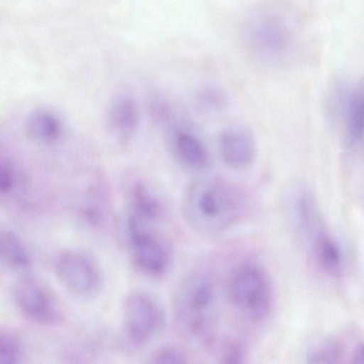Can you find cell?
<instances>
[{
  "instance_id": "obj_23",
  "label": "cell",
  "mask_w": 364,
  "mask_h": 364,
  "mask_svg": "<svg viewBox=\"0 0 364 364\" xmlns=\"http://www.w3.org/2000/svg\"><path fill=\"white\" fill-rule=\"evenodd\" d=\"M363 358V345L358 343L352 350L349 359L352 363H361Z\"/></svg>"
},
{
  "instance_id": "obj_6",
  "label": "cell",
  "mask_w": 364,
  "mask_h": 364,
  "mask_svg": "<svg viewBox=\"0 0 364 364\" xmlns=\"http://www.w3.org/2000/svg\"><path fill=\"white\" fill-rule=\"evenodd\" d=\"M55 272L61 284L83 299L98 296L103 287V274L92 255L80 250H66L57 257Z\"/></svg>"
},
{
  "instance_id": "obj_18",
  "label": "cell",
  "mask_w": 364,
  "mask_h": 364,
  "mask_svg": "<svg viewBox=\"0 0 364 364\" xmlns=\"http://www.w3.org/2000/svg\"><path fill=\"white\" fill-rule=\"evenodd\" d=\"M195 100L200 111L209 114L221 111L227 104L225 95L215 87H206L200 90Z\"/></svg>"
},
{
  "instance_id": "obj_16",
  "label": "cell",
  "mask_w": 364,
  "mask_h": 364,
  "mask_svg": "<svg viewBox=\"0 0 364 364\" xmlns=\"http://www.w3.org/2000/svg\"><path fill=\"white\" fill-rule=\"evenodd\" d=\"M343 343L332 338L316 341L306 353L307 362L313 363H341L346 357Z\"/></svg>"
},
{
  "instance_id": "obj_9",
  "label": "cell",
  "mask_w": 364,
  "mask_h": 364,
  "mask_svg": "<svg viewBox=\"0 0 364 364\" xmlns=\"http://www.w3.org/2000/svg\"><path fill=\"white\" fill-rule=\"evenodd\" d=\"M315 264L326 275L338 277L344 269L342 249L321 222L301 234Z\"/></svg>"
},
{
  "instance_id": "obj_11",
  "label": "cell",
  "mask_w": 364,
  "mask_h": 364,
  "mask_svg": "<svg viewBox=\"0 0 364 364\" xmlns=\"http://www.w3.org/2000/svg\"><path fill=\"white\" fill-rule=\"evenodd\" d=\"M106 127L119 144H129L136 135L140 123V110L136 98L126 92L115 95L105 114Z\"/></svg>"
},
{
  "instance_id": "obj_1",
  "label": "cell",
  "mask_w": 364,
  "mask_h": 364,
  "mask_svg": "<svg viewBox=\"0 0 364 364\" xmlns=\"http://www.w3.org/2000/svg\"><path fill=\"white\" fill-rule=\"evenodd\" d=\"M172 309L183 338L193 347L209 346L220 315V293L215 276L205 269L187 274L176 287Z\"/></svg>"
},
{
  "instance_id": "obj_3",
  "label": "cell",
  "mask_w": 364,
  "mask_h": 364,
  "mask_svg": "<svg viewBox=\"0 0 364 364\" xmlns=\"http://www.w3.org/2000/svg\"><path fill=\"white\" fill-rule=\"evenodd\" d=\"M225 291L235 311L248 322L259 323L272 312V283L258 264L246 262L237 266L228 277Z\"/></svg>"
},
{
  "instance_id": "obj_17",
  "label": "cell",
  "mask_w": 364,
  "mask_h": 364,
  "mask_svg": "<svg viewBox=\"0 0 364 364\" xmlns=\"http://www.w3.org/2000/svg\"><path fill=\"white\" fill-rule=\"evenodd\" d=\"M28 134L37 139H53L60 133V124L51 112L39 110L31 113L26 121Z\"/></svg>"
},
{
  "instance_id": "obj_10",
  "label": "cell",
  "mask_w": 364,
  "mask_h": 364,
  "mask_svg": "<svg viewBox=\"0 0 364 364\" xmlns=\"http://www.w3.org/2000/svg\"><path fill=\"white\" fill-rule=\"evenodd\" d=\"M124 193L127 215L141 220L160 223L165 215L164 203L156 188L141 176H129Z\"/></svg>"
},
{
  "instance_id": "obj_5",
  "label": "cell",
  "mask_w": 364,
  "mask_h": 364,
  "mask_svg": "<svg viewBox=\"0 0 364 364\" xmlns=\"http://www.w3.org/2000/svg\"><path fill=\"white\" fill-rule=\"evenodd\" d=\"M159 223L126 218L128 245L135 265L145 274L158 277L169 267L171 252Z\"/></svg>"
},
{
  "instance_id": "obj_2",
  "label": "cell",
  "mask_w": 364,
  "mask_h": 364,
  "mask_svg": "<svg viewBox=\"0 0 364 364\" xmlns=\"http://www.w3.org/2000/svg\"><path fill=\"white\" fill-rule=\"evenodd\" d=\"M250 203L247 192L237 183L222 177L206 176L187 187L183 210L187 222L197 231L215 234L240 221Z\"/></svg>"
},
{
  "instance_id": "obj_22",
  "label": "cell",
  "mask_w": 364,
  "mask_h": 364,
  "mask_svg": "<svg viewBox=\"0 0 364 364\" xmlns=\"http://www.w3.org/2000/svg\"><path fill=\"white\" fill-rule=\"evenodd\" d=\"M13 178L10 169L0 161V193L9 191L12 186Z\"/></svg>"
},
{
  "instance_id": "obj_8",
  "label": "cell",
  "mask_w": 364,
  "mask_h": 364,
  "mask_svg": "<svg viewBox=\"0 0 364 364\" xmlns=\"http://www.w3.org/2000/svg\"><path fill=\"white\" fill-rule=\"evenodd\" d=\"M14 303L24 317L36 323L53 325L61 319V314L43 287L31 278H23L14 285Z\"/></svg>"
},
{
  "instance_id": "obj_19",
  "label": "cell",
  "mask_w": 364,
  "mask_h": 364,
  "mask_svg": "<svg viewBox=\"0 0 364 364\" xmlns=\"http://www.w3.org/2000/svg\"><path fill=\"white\" fill-rule=\"evenodd\" d=\"M21 347L17 338L0 328V363H17L21 358Z\"/></svg>"
},
{
  "instance_id": "obj_14",
  "label": "cell",
  "mask_w": 364,
  "mask_h": 364,
  "mask_svg": "<svg viewBox=\"0 0 364 364\" xmlns=\"http://www.w3.org/2000/svg\"><path fill=\"white\" fill-rule=\"evenodd\" d=\"M250 39L253 45L267 54L277 53L282 49L286 36L279 25L272 21H260L251 28Z\"/></svg>"
},
{
  "instance_id": "obj_12",
  "label": "cell",
  "mask_w": 364,
  "mask_h": 364,
  "mask_svg": "<svg viewBox=\"0 0 364 364\" xmlns=\"http://www.w3.org/2000/svg\"><path fill=\"white\" fill-rule=\"evenodd\" d=\"M218 148L223 163L237 171L248 168L256 157L257 146L253 135L239 125L228 126L220 132Z\"/></svg>"
},
{
  "instance_id": "obj_15",
  "label": "cell",
  "mask_w": 364,
  "mask_h": 364,
  "mask_svg": "<svg viewBox=\"0 0 364 364\" xmlns=\"http://www.w3.org/2000/svg\"><path fill=\"white\" fill-rule=\"evenodd\" d=\"M0 259L7 266L16 269H26L31 264L26 247L11 230L0 231Z\"/></svg>"
},
{
  "instance_id": "obj_21",
  "label": "cell",
  "mask_w": 364,
  "mask_h": 364,
  "mask_svg": "<svg viewBox=\"0 0 364 364\" xmlns=\"http://www.w3.org/2000/svg\"><path fill=\"white\" fill-rule=\"evenodd\" d=\"M245 358L244 348L237 343H229L221 353L220 361L224 363H240L244 362Z\"/></svg>"
},
{
  "instance_id": "obj_20",
  "label": "cell",
  "mask_w": 364,
  "mask_h": 364,
  "mask_svg": "<svg viewBox=\"0 0 364 364\" xmlns=\"http://www.w3.org/2000/svg\"><path fill=\"white\" fill-rule=\"evenodd\" d=\"M151 362L155 363H184L185 353L176 347L166 346L158 348L151 355Z\"/></svg>"
},
{
  "instance_id": "obj_13",
  "label": "cell",
  "mask_w": 364,
  "mask_h": 364,
  "mask_svg": "<svg viewBox=\"0 0 364 364\" xmlns=\"http://www.w3.org/2000/svg\"><path fill=\"white\" fill-rule=\"evenodd\" d=\"M344 97V124L348 144L358 145L362 140L364 125L363 91L361 85H355Z\"/></svg>"
},
{
  "instance_id": "obj_7",
  "label": "cell",
  "mask_w": 364,
  "mask_h": 364,
  "mask_svg": "<svg viewBox=\"0 0 364 364\" xmlns=\"http://www.w3.org/2000/svg\"><path fill=\"white\" fill-rule=\"evenodd\" d=\"M164 139L173 161L186 171L198 173L210 162L208 150L200 136L187 123L173 114L161 124Z\"/></svg>"
},
{
  "instance_id": "obj_4",
  "label": "cell",
  "mask_w": 364,
  "mask_h": 364,
  "mask_svg": "<svg viewBox=\"0 0 364 364\" xmlns=\"http://www.w3.org/2000/svg\"><path fill=\"white\" fill-rule=\"evenodd\" d=\"M166 321L161 301L152 294L134 290L125 298L122 309V329L125 340L133 348L146 346L159 334Z\"/></svg>"
}]
</instances>
